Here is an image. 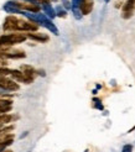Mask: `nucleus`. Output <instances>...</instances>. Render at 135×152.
Returning <instances> with one entry per match:
<instances>
[{"label": "nucleus", "instance_id": "obj_1", "mask_svg": "<svg viewBox=\"0 0 135 152\" xmlns=\"http://www.w3.org/2000/svg\"><path fill=\"white\" fill-rule=\"evenodd\" d=\"M27 40L25 34H6L0 36V47H10Z\"/></svg>", "mask_w": 135, "mask_h": 152}, {"label": "nucleus", "instance_id": "obj_2", "mask_svg": "<svg viewBox=\"0 0 135 152\" xmlns=\"http://www.w3.org/2000/svg\"><path fill=\"white\" fill-rule=\"evenodd\" d=\"M0 57L4 59H19V58H25L26 55L24 51L14 50L10 47H0Z\"/></svg>", "mask_w": 135, "mask_h": 152}, {"label": "nucleus", "instance_id": "obj_3", "mask_svg": "<svg viewBox=\"0 0 135 152\" xmlns=\"http://www.w3.org/2000/svg\"><path fill=\"white\" fill-rule=\"evenodd\" d=\"M20 89V86L16 82L7 79L4 75H0V92H16Z\"/></svg>", "mask_w": 135, "mask_h": 152}, {"label": "nucleus", "instance_id": "obj_4", "mask_svg": "<svg viewBox=\"0 0 135 152\" xmlns=\"http://www.w3.org/2000/svg\"><path fill=\"white\" fill-rule=\"evenodd\" d=\"M20 71L24 74V83L25 84H30L35 80V77L37 75V71L34 69V67L29 66V64H22L20 67Z\"/></svg>", "mask_w": 135, "mask_h": 152}, {"label": "nucleus", "instance_id": "obj_5", "mask_svg": "<svg viewBox=\"0 0 135 152\" xmlns=\"http://www.w3.org/2000/svg\"><path fill=\"white\" fill-rule=\"evenodd\" d=\"M18 21H19V18L14 16V15H9L3 24V30L4 31H9V32H15Z\"/></svg>", "mask_w": 135, "mask_h": 152}, {"label": "nucleus", "instance_id": "obj_6", "mask_svg": "<svg viewBox=\"0 0 135 152\" xmlns=\"http://www.w3.org/2000/svg\"><path fill=\"white\" fill-rule=\"evenodd\" d=\"M134 9H135V0H128L125 3V5L123 6V14L122 16L124 19H129L133 16L134 14Z\"/></svg>", "mask_w": 135, "mask_h": 152}, {"label": "nucleus", "instance_id": "obj_7", "mask_svg": "<svg viewBox=\"0 0 135 152\" xmlns=\"http://www.w3.org/2000/svg\"><path fill=\"white\" fill-rule=\"evenodd\" d=\"M79 10L82 15H88L93 10V0H81Z\"/></svg>", "mask_w": 135, "mask_h": 152}, {"label": "nucleus", "instance_id": "obj_8", "mask_svg": "<svg viewBox=\"0 0 135 152\" xmlns=\"http://www.w3.org/2000/svg\"><path fill=\"white\" fill-rule=\"evenodd\" d=\"M25 35H26L27 39L32 40V41H37V42H47L48 41V36L45 35V34H39V32L31 34V32H27Z\"/></svg>", "mask_w": 135, "mask_h": 152}, {"label": "nucleus", "instance_id": "obj_9", "mask_svg": "<svg viewBox=\"0 0 135 152\" xmlns=\"http://www.w3.org/2000/svg\"><path fill=\"white\" fill-rule=\"evenodd\" d=\"M12 108V102L9 99H0V115L9 113Z\"/></svg>", "mask_w": 135, "mask_h": 152}, {"label": "nucleus", "instance_id": "obj_10", "mask_svg": "<svg viewBox=\"0 0 135 152\" xmlns=\"http://www.w3.org/2000/svg\"><path fill=\"white\" fill-rule=\"evenodd\" d=\"M41 26L46 27V28L48 30V31H51L52 34L56 35V36H58V35H59V32H58V28L55 26V24H54V22L51 21V19H48V18H46V19L43 20V22L41 24Z\"/></svg>", "mask_w": 135, "mask_h": 152}, {"label": "nucleus", "instance_id": "obj_11", "mask_svg": "<svg viewBox=\"0 0 135 152\" xmlns=\"http://www.w3.org/2000/svg\"><path fill=\"white\" fill-rule=\"evenodd\" d=\"M41 7H42V10H43V14L46 15L48 19H54V18L57 16V15H56V10L51 6V4H42Z\"/></svg>", "mask_w": 135, "mask_h": 152}, {"label": "nucleus", "instance_id": "obj_12", "mask_svg": "<svg viewBox=\"0 0 135 152\" xmlns=\"http://www.w3.org/2000/svg\"><path fill=\"white\" fill-rule=\"evenodd\" d=\"M19 116L18 115H12V114H3V115H0V123L1 125H6V124H10L12 123L14 120H18Z\"/></svg>", "mask_w": 135, "mask_h": 152}, {"label": "nucleus", "instance_id": "obj_13", "mask_svg": "<svg viewBox=\"0 0 135 152\" xmlns=\"http://www.w3.org/2000/svg\"><path fill=\"white\" fill-rule=\"evenodd\" d=\"M3 9H4V11H6L7 14H24V11H22V10H20V9H18V7L16 6H14V5H11L9 1H7L5 5H4V7H3Z\"/></svg>", "mask_w": 135, "mask_h": 152}, {"label": "nucleus", "instance_id": "obj_14", "mask_svg": "<svg viewBox=\"0 0 135 152\" xmlns=\"http://www.w3.org/2000/svg\"><path fill=\"white\" fill-rule=\"evenodd\" d=\"M11 77L14 79H16L18 82H22V83H24V74H22V72L20 69H12Z\"/></svg>", "mask_w": 135, "mask_h": 152}, {"label": "nucleus", "instance_id": "obj_15", "mask_svg": "<svg viewBox=\"0 0 135 152\" xmlns=\"http://www.w3.org/2000/svg\"><path fill=\"white\" fill-rule=\"evenodd\" d=\"M93 103H94L93 108L98 109V110H104V106H103V104H102L101 99H98V98H93Z\"/></svg>", "mask_w": 135, "mask_h": 152}, {"label": "nucleus", "instance_id": "obj_16", "mask_svg": "<svg viewBox=\"0 0 135 152\" xmlns=\"http://www.w3.org/2000/svg\"><path fill=\"white\" fill-rule=\"evenodd\" d=\"M55 10H56V15L58 18H66L67 16V12H66V10L62 9V6H57Z\"/></svg>", "mask_w": 135, "mask_h": 152}, {"label": "nucleus", "instance_id": "obj_17", "mask_svg": "<svg viewBox=\"0 0 135 152\" xmlns=\"http://www.w3.org/2000/svg\"><path fill=\"white\" fill-rule=\"evenodd\" d=\"M72 11H73V15H74V18H76L77 20H81L82 19V12H81V10H79V7H72Z\"/></svg>", "mask_w": 135, "mask_h": 152}, {"label": "nucleus", "instance_id": "obj_18", "mask_svg": "<svg viewBox=\"0 0 135 152\" xmlns=\"http://www.w3.org/2000/svg\"><path fill=\"white\" fill-rule=\"evenodd\" d=\"M11 72L12 69H9V68H6V67H0V75H11Z\"/></svg>", "mask_w": 135, "mask_h": 152}, {"label": "nucleus", "instance_id": "obj_19", "mask_svg": "<svg viewBox=\"0 0 135 152\" xmlns=\"http://www.w3.org/2000/svg\"><path fill=\"white\" fill-rule=\"evenodd\" d=\"M122 152H133V145H130V143H128V145H124Z\"/></svg>", "mask_w": 135, "mask_h": 152}, {"label": "nucleus", "instance_id": "obj_20", "mask_svg": "<svg viewBox=\"0 0 135 152\" xmlns=\"http://www.w3.org/2000/svg\"><path fill=\"white\" fill-rule=\"evenodd\" d=\"M62 1H63V5H65L66 9H72V5H71V3L68 1V0H62Z\"/></svg>", "mask_w": 135, "mask_h": 152}, {"label": "nucleus", "instance_id": "obj_21", "mask_svg": "<svg viewBox=\"0 0 135 152\" xmlns=\"http://www.w3.org/2000/svg\"><path fill=\"white\" fill-rule=\"evenodd\" d=\"M6 66H7V61L0 57V67H6Z\"/></svg>", "mask_w": 135, "mask_h": 152}, {"label": "nucleus", "instance_id": "obj_22", "mask_svg": "<svg viewBox=\"0 0 135 152\" xmlns=\"http://www.w3.org/2000/svg\"><path fill=\"white\" fill-rule=\"evenodd\" d=\"M35 1L37 3V4H50V0H35Z\"/></svg>", "mask_w": 135, "mask_h": 152}, {"label": "nucleus", "instance_id": "obj_23", "mask_svg": "<svg viewBox=\"0 0 135 152\" xmlns=\"http://www.w3.org/2000/svg\"><path fill=\"white\" fill-rule=\"evenodd\" d=\"M22 1H25V3H27V4H37L35 0H22Z\"/></svg>", "mask_w": 135, "mask_h": 152}, {"label": "nucleus", "instance_id": "obj_24", "mask_svg": "<svg viewBox=\"0 0 135 152\" xmlns=\"http://www.w3.org/2000/svg\"><path fill=\"white\" fill-rule=\"evenodd\" d=\"M104 1H106V3H109V0H104Z\"/></svg>", "mask_w": 135, "mask_h": 152}, {"label": "nucleus", "instance_id": "obj_25", "mask_svg": "<svg viewBox=\"0 0 135 152\" xmlns=\"http://www.w3.org/2000/svg\"><path fill=\"white\" fill-rule=\"evenodd\" d=\"M0 127H3V125H1V123H0Z\"/></svg>", "mask_w": 135, "mask_h": 152}]
</instances>
